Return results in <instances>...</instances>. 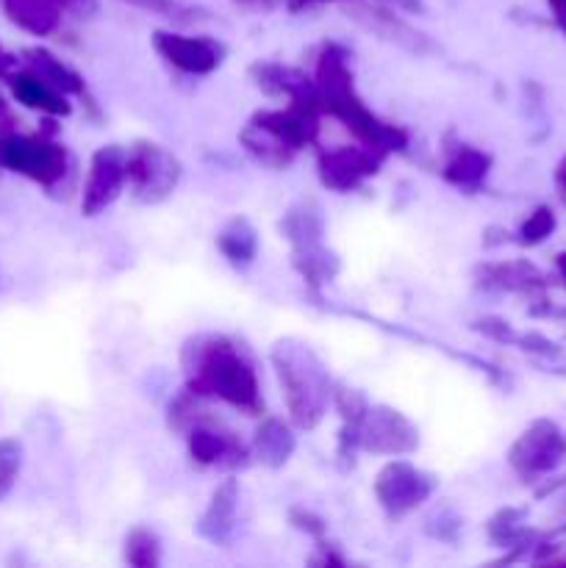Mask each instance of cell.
Here are the masks:
<instances>
[{"label":"cell","mask_w":566,"mask_h":568,"mask_svg":"<svg viewBox=\"0 0 566 568\" xmlns=\"http://www.w3.org/2000/svg\"><path fill=\"white\" fill-rule=\"evenodd\" d=\"M11 92L20 103L31 105V109H42V111H61L64 105L59 103L53 92H50L48 83L37 75H17L11 78Z\"/></svg>","instance_id":"obj_3"},{"label":"cell","mask_w":566,"mask_h":568,"mask_svg":"<svg viewBox=\"0 0 566 568\" xmlns=\"http://www.w3.org/2000/svg\"><path fill=\"white\" fill-rule=\"evenodd\" d=\"M3 6L17 26L33 33L50 31L59 14V0H3Z\"/></svg>","instance_id":"obj_2"},{"label":"cell","mask_w":566,"mask_h":568,"mask_svg":"<svg viewBox=\"0 0 566 568\" xmlns=\"http://www.w3.org/2000/svg\"><path fill=\"white\" fill-rule=\"evenodd\" d=\"M6 70H9V55L0 50V75H6Z\"/></svg>","instance_id":"obj_5"},{"label":"cell","mask_w":566,"mask_h":568,"mask_svg":"<svg viewBox=\"0 0 566 568\" xmlns=\"http://www.w3.org/2000/svg\"><path fill=\"white\" fill-rule=\"evenodd\" d=\"M133 3H142V6H153V9H161L164 0H133Z\"/></svg>","instance_id":"obj_6"},{"label":"cell","mask_w":566,"mask_h":568,"mask_svg":"<svg viewBox=\"0 0 566 568\" xmlns=\"http://www.w3.org/2000/svg\"><path fill=\"white\" fill-rule=\"evenodd\" d=\"M61 164H64L61 150L53 148V144L28 136H0V166L3 170L50 183L53 178H59Z\"/></svg>","instance_id":"obj_1"},{"label":"cell","mask_w":566,"mask_h":568,"mask_svg":"<svg viewBox=\"0 0 566 568\" xmlns=\"http://www.w3.org/2000/svg\"><path fill=\"white\" fill-rule=\"evenodd\" d=\"M20 458L22 449L17 442H0V499L11 491L17 480V471H20Z\"/></svg>","instance_id":"obj_4"}]
</instances>
